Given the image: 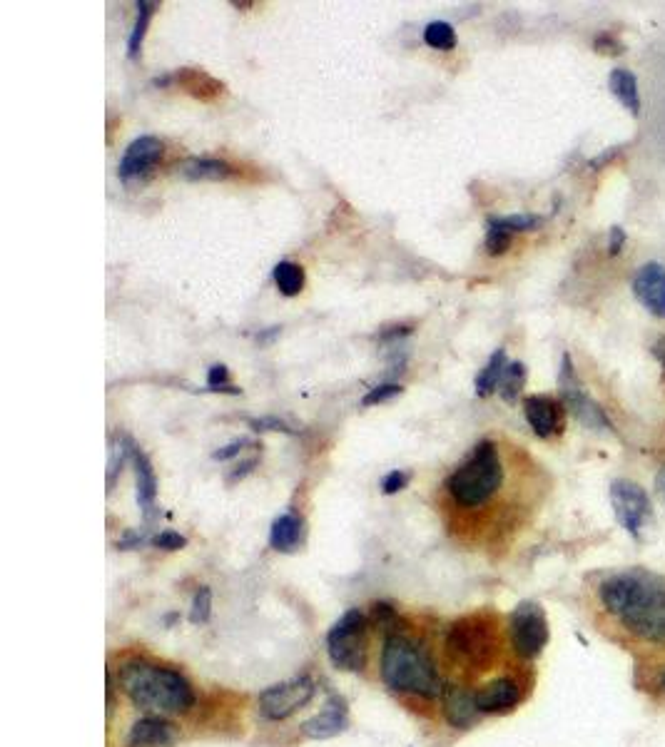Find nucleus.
<instances>
[{
    "mask_svg": "<svg viewBox=\"0 0 665 747\" xmlns=\"http://www.w3.org/2000/svg\"><path fill=\"white\" fill-rule=\"evenodd\" d=\"M603 608L628 633L651 643H665V578L646 568L613 573L598 588Z\"/></svg>",
    "mask_w": 665,
    "mask_h": 747,
    "instance_id": "f257e3e1",
    "label": "nucleus"
},
{
    "mask_svg": "<svg viewBox=\"0 0 665 747\" xmlns=\"http://www.w3.org/2000/svg\"><path fill=\"white\" fill-rule=\"evenodd\" d=\"M506 459L496 441L484 439L476 444L469 459L449 474L444 481L446 498L451 508L464 513L484 511L494 503L506 486Z\"/></svg>",
    "mask_w": 665,
    "mask_h": 747,
    "instance_id": "f03ea898",
    "label": "nucleus"
},
{
    "mask_svg": "<svg viewBox=\"0 0 665 747\" xmlns=\"http://www.w3.org/2000/svg\"><path fill=\"white\" fill-rule=\"evenodd\" d=\"M120 688L135 708L147 713H187L195 705V690L180 670L133 660L120 668Z\"/></svg>",
    "mask_w": 665,
    "mask_h": 747,
    "instance_id": "7ed1b4c3",
    "label": "nucleus"
},
{
    "mask_svg": "<svg viewBox=\"0 0 665 747\" xmlns=\"http://www.w3.org/2000/svg\"><path fill=\"white\" fill-rule=\"evenodd\" d=\"M382 680L397 693L419 695L436 700L444 695V683L439 678L436 663L429 650L411 640L409 635L389 633L382 648Z\"/></svg>",
    "mask_w": 665,
    "mask_h": 747,
    "instance_id": "20e7f679",
    "label": "nucleus"
},
{
    "mask_svg": "<svg viewBox=\"0 0 665 747\" xmlns=\"http://www.w3.org/2000/svg\"><path fill=\"white\" fill-rule=\"evenodd\" d=\"M327 653L334 668L359 673L367 665V616L359 608L344 613L327 633Z\"/></svg>",
    "mask_w": 665,
    "mask_h": 747,
    "instance_id": "39448f33",
    "label": "nucleus"
},
{
    "mask_svg": "<svg viewBox=\"0 0 665 747\" xmlns=\"http://www.w3.org/2000/svg\"><path fill=\"white\" fill-rule=\"evenodd\" d=\"M558 391H561V404L571 411L578 419V424H583L586 429L593 431H613L611 419L603 411V406L598 401H593L586 394V389L578 381L576 372H573V362L568 354H563L561 359V374H558Z\"/></svg>",
    "mask_w": 665,
    "mask_h": 747,
    "instance_id": "423d86ee",
    "label": "nucleus"
},
{
    "mask_svg": "<svg viewBox=\"0 0 665 747\" xmlns=\"http://www.w3.org/2000/svg\"><path fill=\"white\" fill-rule=\"evenodd\" d=\"M509 633H511V645H514V650L521 655V658H526V660L538 658L548 643V621H546L543 608L531 601L516 606V611L511 613Z\"/></svg>",
    "mask_w": 665,
    "mask_h": 747,
    "instance_id": "0eeeda50",
    "label": "nucleus"
},
{
    "mask_svg": "<svg viewBox=\"0 0 665 747\" xmlns=\"http://www.w3.org/2000/svg\"><path fill=\"white\" fill-rule=\"evenodd\" d=\"M314 690L317 688L309 675H297V678L272 685L260 693V715L265 720H287L314 698Z\"/></svg>",
    "mask_w": 665,
    "mask_h": 747,
    "instance_id": "6e6552de",
    "label": "nucleus"
},
{
    "mask_svg": "<svg viewBox=\"0 0 665 747\" xmlns=\"http://www.w3.org/2000/svg\"><path fill=\"white\" fill-rule=\"evenodd\" d=\"M446 648L454 655L456 660H464V663H486V658L494 650V635L486 628L484 623L474 621H461L449 630V638H446Z\"/></svg>",
    "mask_w": 665,
    "mask_h": 747,
    "instance_id": "1a4fd4ad",
    "label": "nucleus"
},
{
    "mask_svg": "<svg viewBox=\"0 0 665 747\" xmlns=\"http://www.w3.org/2000/svg\"><path fill=\"white\" fill-rule=\"evenodd\" d=\"M611 503L618 523L631 536H638L641 528L646 526L648 516H651V501H648L646 491L638 484H633V481L618 479L611 484Z\"/></svg>",
    "mask_w": 665,
    "mask_h": 747,
    "instance_id": "9d476101",
    "label": "nucleus"
},
{
    "mask_svg": "<svg viewBox=\"0 0 665 747\" xmlns=\"http://www.w3.org/2000/svg\"><path fill=\"white\" fill-rule=\"evenodd\" d=\"M162 155H165V145H162L157 137H152V135L137 137V140L130 142L123 160H120L118 177L123 182H128V185L135 180H142V177L150 175L152 167L162 160Z\"/></svg>",
    "mask_w": 665,
    "mask_h": 747,
    "instance_id": "9b49d317",
    "label": "nucleus"
},
{
    "mask_svg": "<svg viewBox=\"0 0 665 747\" xmlns=\"http://www.w3.org/2000/svg\"><path fill=\"white\" fill-rule=\"evenodd\" d=\"M633 294L653 317L665 319V267L658 262L643 264L633 277Z\"/></svg>",
    "mask_w": 665,
    "mask_h": 747,
    "instance_id": "f8f14e48",
    "label": "nucleus"
},
{
    "mask_svg": "<svg viewBox=\"0 0 665 747\" xmlns=\"http://www.w3.org/2000/svg\"><path fill=\"white\" fill-rule=\"evenodd\" d=\"M524 414L538 439H551L563 429V404L551 396H526Z\"/></svg>",
    "mask_w": 665,
    "mask_h": 747,
    "instance_id": "ddd939ff",
    "label": "nucleus"
},
{
    "mask_svg": "<svg viewBox=\"0 0 665 747\" xmlns=\"http://www.w3.org/2000/svg\"><path fill=\"white\" fill-rule=\"evenodd\" d=\"M349 725V710H347V700L334 695V698L327 700L324 710L314 718L304 720L302 723V733L312 740H329L337 738L347 730Z\"/></svg>",
    "mask_w": 665,
    "mask_h": 747,
    "instance_id": "4468645a",
    "label": "nucleus"
},
{
    "mask_svg": "<svg viewBox=\"0 0 665 747\" xmlns=\"http://www.w3.org/2000/svg\"><path fill=\"white\" fill-rule=\"evenodd\" d=\"M519 700L521 685L519 680L514 678H496L476 693V705H479L481 713L486 715L506 713V710H511L514 705H519Z\"/></svg>",
    "mask_w": 665,
    "mask_h": 747,
    "instance_id": "2eb2a0df",
    "label": "nucleus"
},
{
    "mask_svg": "<svg viewBox=\"0 0 665 747\" xmlns=\"http://www.w3.org/2000/svg\"><path fill=\"white\" fill-rule=\"evenodd\" d=\"M180 740L175 725L165 718H142L130 728V747H172Z\"/></svg>",
    "mask_w": 665,
    "mask_h": 747,
    "instance_id": "dca6fc26",
    "label": "nucleus"
},
{
    "mask_svg": "<svg viewBox=\"0 0 665 747\" xmlns=\"http://www.w3.org/2000/svg\"><path fill=\"white\" fill-rule=\"evenodd\" d=\"M444 715L454 728H471V725L479 720L481 710L476 705V693H469L464 688H456V685H449L444 688Z\"/></svg>",
    "mask_w": 665,
    "mask_h": 747,
    "instance_id": "f3484780",
    "label": "nucleus"
},
{
    "mask_svg": "<svg viewBox=\"0 0 665 747\" xmlns=\"http://www.w3.org/2000/svg\"><path fill=\"white\" fill-rule=\"evenodd\" d=\"M135 464V481H137V506H140L145 521H152L157 516V476L152 469L150 459L135 446L133 451Z\"/></svg>",
    "mask_w": 665,
    "mask_h": 747,
    "instance_id": "a211bd4d",
    "label": "nucleus"
},
{
    "mask_svg": "<svg viewBox=\"0 0 665 747\" xmlns=\"http://www.w3.org/2000/svg\"><path fill=\"white\" fill-rule=\"evenodd\" d=\"M304 536V521L297 513H282L269 528V546L279 553L297 551Z\"/></svg>",
    "mask_w": 665,
    "mask_h": 747,
    "instance_id": "6ab92c4d",
    "label": "nucleus"
},
{
    "mask_svg": "<svg viewBox=\"0 0 665 747\" xmlns=\"http://www.w3.org/2000/svg\"><path fill=\"white\" fill-rule=\"evenodd\" d=\"M613 98L623 105L631 115H641V90H638V78L626 68H616L608 78Z\"/></svg>",
    "mask_w": 665,
    "mask_h": 747,
    "instance_id": "aec40b11",
    "label": "nucleus"
},
{
    "mask_svg": "<svg viewBox=\"0 0 665 747\" xmlns=\"http://www.w3.org/2000/svg\"><path fill=\"white\" fill-rule=\"evenodd\" d=\"M177 172L190 182H220L232 175V167L227 162L215 160V157H192V160L182 162Z\"/></svg>",
    "mask_w": 665,
    "mask_h": 747,
    "instance_id": "412c9836",
    "label": "nucleus"
},
{
    "mask_svg": "<svg viewBox=\"0 0 665 747\" xmlns=\"http://www.w3.org/2000/svg\"><path fill=\"white\" fill-rule=\"evenodd\" d=\"M172 78H175L177 83L187 90V93L195 95V98H200V100H212L222 93V83H217L215 78L205 75L202 70L187 68V70H180L177 75H172Z\"/></svg>",
    "mask_w": 665,
    "mask_h": 747,
    "instance_id": "4be33fe9",
    "label": "nucleus"
},
{
    "mask_svg": "<svg viewBox=\"0 0 665 747\" xmlns=\"http://www.w3.org/2000/svg\"><path fill=\"white\" fill-rule=\"evenodd\" d=\"M506 364H509V359H506V349H496V352L491 354L489 362H486V367L481 369L479 376H476V394L489 396L491 391L499 389V381H501V376H504Z\"/></svg>",
    "mask_w": 665,
    "mask_h": 747,
    "instance_id": "5701e85b",
    "label": "nucleus"
},
{
    "mask_svg": "<svg viewBox=\"0 0 665 747\" xmlns=\"http://www.w3.org/2000/svg\"><path fill=\"white\" fill-rule=\"evenodd\" d=\"M155 10H157V3H152V0H140V3H137V18L133 25V33H130V40H128V55L133 60L140 55L142 40H145V35H147V25H150Z\"/></svg>",
    "mask_w": 665,
    "mask_h": 747,
    "instance_id": "b1692460",
    "label": "nucleus"
},
{
    "mask_svg": "<svg viewBox=\"0 0 665 747\" xmlns=\"http://www.w3.org/2000/svg\"><path fill=\"white\" fill-rule=\"evenodd\" d=\"M274 282L284 297H294L304 287V269L294 262H279L274 267Z\"/></svg>",
    "mask_w": 665,
    "mask_h": 747,
    "instance_id": "393cba45",
    "label": "nucleus"
},
{
    "mask_svg": "<svg viewBox=\"0 0 665 747\" xmlns=\"http://www.w3.org/2000/svg\"><path fill=\"white\" fill-rule=\"evenodd\" d=\"M526 384V367L521 362H509L504 369V376L499 381V394L504 396V401L514 404L519 399L521 389Z\"/></svg>",
    "mask_w": 665,
    "mask_h": 747,
    "instance_id": "a878e982",
    "label": "nucleus"
},
{
    "mask_svg": "<svg viewBox=\"0 0 665 747\" xmlns=\"http://www.w3.org/2000/svg\"><path fill=\"white\" fill-rule=\"evenodd\" d=\"M424 43L434 50H454L456 48V30L451 23L434 20L424 28Z\"/></svg>",
    "mask_w": 665,
    "mask_h": 747,
    "instance_id": "bb28decb",
    "label": "nucleus"
},
{
    "mask_svg": "<svg viewBox=\"0 0 665 747\" xmlns=\"http://www.w3.org/2000/svg\"><path fill=\"white\" fill-rule=\"evenodd\" d=\"M511 242H514V235H511V232L501 225L499 217H489V227H486V242H484L486 252H489L491 257H499V254H504L506 249L511 247Z\"/></svg>",
    "mask_w": 665,
    "mask_h": 747,
    "instance_id": "cd10ccee",
    "label": "nucleus"
},
{
    "mask_svg": "<svg viewBox=\"0 0 665 747\" xmlns=\"http://www.w3.org/2000/svg\"><path fill=\"white\" fill-rule=\"evenodd\" d=\"M210 616H212V591L207 586H202L200 591L195 593V598H192L190 621L195 625H202L210 621Z\"/></svg>",
    "mask_w": 665,
    "mask_h": 747,
    "instance_id": "c85d7f7f",
    "label": "nucleus"
},
{
    "mask_svg": "<svg viewBox=\"0 0 665 747\" xmlns=\"http://www.w3.org/2000/svg\"><path fill=\"white\" fill-rule=\"evenodd\" d=\"M499 222L506 227V230L511 232V235H516V232H531V230H536V227H541L543 217L529 215V212H521V215L499 217Z\"/></svg>",
    "mask_w": 665,
    "mask_h": 747,
    "instance_id": "c756f323",
    "label": "nucleus"
},
{
    "mask_svg": "<svg viewBox=\"0 0 665 747\" xmlns=\"http://www.w3.org/2000/svg\"><path fill=\"white\" fill-rule=\"evenodd\" d=\"M401 391H404V386L401 384H379L374 386V389H369V394L364 396L362 399V406H377V404H384V401H392L394 396H399Z\"/></svg>",
    "mask_w": 665,
    "mask_h": 747,
    "instance_id": "7c9ffc66",
    "label": "nucleus"
},
{
    "mask_svg": "<svg viewBox=\"0 0 665 747\" xmlns=\"http://www.w3.org/2000/svg\"><path fill=\"white\" fill-rule=\"evenodd\" d=\"M227 379H230V372H227L225 364H215V367H210V372H207V386H210V391H227V394H240V389H237V386H225Z\"/></svg>",
    "mask_w": 665,
    "mask_h": 747,
    "instance_id": "2f4dec72",
    "label": "nucleus"
},
{
    "mask_svg": "<svg viewBox=\"0 0 665 747\" xmlns=\"http://www.w3.org/2000/svg\"><path fill=\"white\" fill-rule=\"evenodd\" d=\"M152 543H155L157 548H162V551H180V548L187 546V538L175 531H162L152 538Z\"/></svg>",
    "mask_w": 665,
    "mask_h": 747,
    "instance_id": "473e14b6",
    "label": "nucleus"
},
{
    "mask_svg": "<svg viewBox=\"0 0 665 747\" xmlns=\"http://www.w3.org/2000/svg\"><path fill=\"white\" fill-rule=\"evenodd\" d=\"M409 479H411V476L406 474V471H392V474L384 476V481H382V491H384V494H387V496L399 494V491H404V489H406V484H409Z\"/></svg>",
    "mask_w": 665,
    "mask_h": 747,
    "instance_id": "72a5a7b5",
    "label": "nucleus"
},
{
    "mask_svg": "<svg viewBox=\"0 0 665 747\" xmlns=\"http://www.w3.org/2000/svg\"><path fill=\"white\" fill-rule=\"evenodd\" d=\"M250 426L255 431H284V434H292L287 421L277 419V416H262V419H250Z\"/></svg>",
    "mask_w": 665,
    "mask_h": 747,
    "instance_id": "f704fd0d",
    "label": "nucleus"
},
{
    "mask_svg": "<svg viewBox=\"0 0 665 747\" xmlns=\"http://www.w3.org/2000/svg\"><path fill=\"white\" fill-rule=\"evenodd\" d=\"M250 444H252L250 439H237V441H232V444H227V446H222V449H217L215 454H212V459H215V461L235 459V456L240 454V451L245 449V446H250Z\"/></svg>",
    "mask_w": 665,
    "mask_h": 747,
    "instance_id": "c9c22d12",
    "label": "nucleus"
},
{
    "mask_svg": "<svg viewBox=\"0 0 665 747\" xmlns=\"http://www.w3.org/2000/svg\"><path fill=\"white\" fill-rule=\"evenodd\" d=\"M257 464H260V461H257V459L242 461V464L235 466V469H232V474L227 476V484H237V481H242V479H245V476H250L252 471H255Z\"/></svg>",
    "mask_w": 665,
    "mask_h": 747,
    "instance_id": "e433bc0d",
    "label": "nucleus"
},
{
    "mask_svg": "<svg viewBox=\"0 0 665 747\" xmlns=\"http://www.w3.org/2000/svg\"><path fill=\"white\" fill-rule=\"evenodd\" d=\"M626 245V230L621 227H613L611 230V240H608V254H618Z\"/></svg>",
    "mask_w": 665,
    "mask_h": 747,
    "instance_id": "4c0bfd02",
    "label": "nucleus"
},
{
    "mask_svg": "<svg viewBox=\"0 0 665 747\" xmlns=\"http://www.w3.org/2000/svg\"><path fill=\"white\" fill-rule=\"evenodd\" d=\"M142 541H145V536H142V533H128L123 541H118V546L120 548H135V546H140Z\"/></svg>",
    "mask_w": 665,
    "mask_h": 747,
    "instance_id": "58836bf2",
    "label": "nucleus"
},
{
    "mask_svg": "<svg viewBox=\"0 0 665 747\" xmlns=\"http://www.w3.org/2000/svg\"><path fill=\"white\" fill-rule=\"evenodd\" d=\"M653 354H656L658 362H661L663 367H665V337H663V339H658L656 347H653Z\"/></svg>",
    "mask_w": 665,
    "mask_h": 747,
    "instance_id": "ea45409f",
    "label": "nucleus"
},
{
    "mask_svg": "<svg viewBox=\"0 0 665 747\" xmlns=\"http://www.w3.org/2000/svg\"><path fill=\"white\" fill-rule=\"evenodd\" d=\"M658 489H661L665 494V466L661 469V474H658Z\"/></svg>",
    "mask_w": 665,
    "mask_h": 747,
    "instance_id": "a19ab883",
    "label": "nucleus"
},
{
    "mask_svg": "<svg viewBox=\"0 0 665 747\" xmlns=\"http://www.w3.org/2000/svg\"><path fill=\"white\" fill-rule=\"evenodd\" d=\"M661 683H663V688H665V673H663V678H661Z\"/></svg>",
    "mask_w": 665,
    "mask_h": 747,
    "instance_id": "79ce46f5",
    "label": "nucleus"
}]
</instances>
